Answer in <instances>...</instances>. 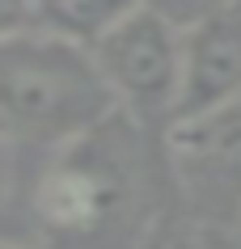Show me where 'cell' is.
<instances>
[{
  "instance_id": "1",
  "label": "cell",
  "mask_w": 241,
  "mask_h": 249,
  "mask_svg": "<svg viewBox=\"0 0 241 249\" xmlns=\"http://www.w3.org/2000/svg\"><path fill=\"white\" fill-rule=\"evenodd\" d=\"M135 118L119 110L102 127L51 152L34 182V220L59 249H140L152 232Z\"/></svg>"
},
{
  "instance_id": "4",
  "label": "cell",
  "mask_w": 241,
  "mask_h": 249,
  "mask_svg": "<svg viewBox=\"0 0 241 249\" xmlns=\"http://www.w3.org/2000/svg\"><path fill=\"white\" fill-rule=\"evenodd\" d=\"M165 160L195 224H237L241 215V93L165 131Z\"/></svg>"
},
{
  "instance_id": "9",
  "label": "cell",
  "mask_w": 241,
  "mask_h": 249,
  "mask_svg": "<svg viewBox=\"0 0 241 249\" xmlns=\"http://www.w3.org/2000/svg\"><path fill=\"white\" fill-rule=\"evenodd\" d=\"M9 190H13V140L0 131V207H4Z\"/></svg>"
},
{
  "instance_id": "7",
  "label": "cell",
  "mask_w": 241,
  "mask_h": 249,
  "mask_svg": "<svg viewBox=\"0 0 241 249\" xmlns=\"http://www.w3.org/2000/svg\"><path fill=\"white\" fill-rule=\"evenodd\" d=\"M203 224H186V220H157L152 224V232L144 236V245L140 249H207L199 232Z\"/></svg>"
},
{
  "instance_id": "8",
  "label": "cell",
  "mask_w": 241,
  "mask_h": 249,
  "mask_svg": "<svg viewBox=\"0 0 241 249\" xmlns=\"http://www.w3.org/2000/svg\"><path fill=\"white\" fill-rule=\"evenodd\" d=\"M26 30H42L34 0H0V38H13Z\"/></svg>"
},
{
  "instance_id": "3",
  "label": "cell",
  "mask_w": 241,
  "mask_h": 249,
  "mask_svg": "<svg viewBox=\"0 0 241 249\" xmlns=\"http://www.w3.org/2000/svg\"><path fill=\"white\" fill-rule=\"evenodd\" d=\"M114 102L135 123H174L186 80V30L152 4H131L89 42Z\"/></svg>"
},
{
  "instance_id": "6",
  "label": "cell",
  "mask_w": 241,
  "mask_h": 249,
  "mask_svg": "<svg viewBox=\"0 0 241 249\" xmlns=\"http://www.w3.org/2000/svg\"><path fill=\"white\" fill-rule=\"evenodd\" d=\"M34 4H38L42 30H55L76 42H93L110 21H119L140 0H34Z\"/></svg>"
},
{
  "instance_id": "10",
  "label": "cell",
  "mask_w": 241,
  "mask_h": 249,
  "mask_svg": "<svg viewBox=\"0 0 241 249\" xmlns=\"http://www.w3.org/2000/svg\"><path fill=\"white\" fill-rule=\"evenodd\" d=\"M233 228H237V249H241V215H237V224H233Z\"/></svg>"
},
{
  "instance_id": "11",
  "label": "cell",
  "mask_w": 241,
  "mask_h": 249,
  "mask_svg": "<svg viewBox=\"0 0 241 249\" xmlns=\"http://www.w3.org/2000/svg\"><path fill=\"white\" fill-rule=\"evenodd\" d=\"M0 249H21V245H13V241H0Z\"/></svg>"
},
{
  "instance_id": "2",
  "label": "cell",
  "mask_w": 241,
  "mask_h": 249,
  "mask_svg": "<svg viewBox=\"0 0 241 249\" xmlns=\"http://www.w3.org/2000/svg\"><path fill=\"white\" fill-rule=\"evenodd\" d=\"M119 114L89 42L55 30L0 38V131L30 144H68Z\"/></svg>"
},
{
  "instance_id": "5",
  "label": "cell",
  "mask_w": 241,
  "mask_h": 249,
  "mask_svg": "<svg viewBox=\"0 0 241 249\" xmlns=\"http://www.w3.org/2000/svg\"><path fill=\"white\" fill-rule=\"evenodd\" d=\"M241 93V13L199 17L186 30V80H182V102L178 114H199L207 106H220Z\"/></svg>"
}]
</instances>
